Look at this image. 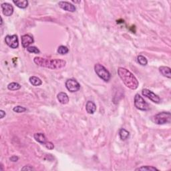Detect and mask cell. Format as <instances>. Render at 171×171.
Returning <instances> with one entry per match:
<instances>
[{"label": "cell", "instance_id": "obj_6", "mask_svg": "<svg viewBox=\"0 0 171 171\" xmlns=\"http://www.w3.org/2000/svg\"><path fill=\"white\" fill-rule=\"evenodd\" d=\"M5 41L9 47L16 49L19 47V40L17 35H7L5 38Z\"/></svg>", "mask_w": 171, "mask_h": 171}, {"label": "cell", "instance_id": "obj_11", "mask_svg": "<svg viewBox=\"0 0 171 171\" xmlns=\"http://www.w3.org/2000/svg\"><path fill=\"white\" fill-rule=\"evenodd\" d=\"M21 45L24 48H28L30 47V46L34 42V38L29 34H25L23 35L21 37Z\"/></svg>", "mask_w": 171, "mask_h": 171}, {"label": "cell", "instance_id": "obj_15", "mask_svg": "<svg viewBox=\"0 0 171 171\" xmlns=\"http://www.w3.org/2000/svg\"><path fill=\"white\" fill-rule=\"evenodd\" d=\"M159 72L164 77L171 78L170 68L167 66H161L159 68Z\"/></svg>", "mask_w": 171, "mask_h": 171}, {"label": "cell", "instance_id": "obj_10", "mask_svg": "<svg viewBox=\"0 0 171 171\" xmlns=\"http://www.w3.org/2000/svg\"><path fill=\"white\" fill-rule=\"evenodd\" d=\"M2 13L6 16H11L14 13V7L9 3H3L1 4Z\"/></svg>", "mask_w": 171, "mask_h": 171}, {"label": "cell", "instance_id": "obj_20", "mask_svg": "<svg viewBox=\"0 0 171 171\" xmlns=\"http://www.w3.org/2000/svg\"><path fill=\"white\" fill-rule=\"evenodd\" d=\"M135 170H142V171H154V170H159L157 168L154 167L152 166H143L141 167L136 168Z\"/></svg>", "mask_w": 171, "mask_h": 171}, {"label": "cell", "instance_id": "obj_13", "mask_svg": "<svg viewBox=\"0 0 171 171\" xmlns=\"http://www.w3.org/2000/svg\"><path fill=\"white\" fill-rule=\"evenodd\" d=\"M86 110L90 114H93L96 111V105L92 101H88L86 104Z\"/></svg>", "mask_w": 171, "mask_h": 171}, {"label": "cell", "instance_id": "obj_30", "mask_svg": "<svg viewBox=\"0 0 171 171\" xmlns=\"http://www.w3.org/2000/svg\"><path fill=\"white\" fill-rule=\"evenodd\" d=\"M74 2V3H80V1H72Z\"/></svg>", "mask_w": 171, "mask_h": 171}, {"label": "cell", "instance_id": "obj_2", "mask_svg": "<svg viewBox=\"0 0 171 171\" xmlns=\"http://www.w3.org/2000/svg\"><path fill=\"white\" fill-rule=\"evenodd\" d=\"M118 74L122 82L128 88L131 90H137L139 87V81L134 75L128 70L122 67H119L118 69Z\"/></svg>", "mask_w": 171, "mask_h": 171}, {"label": "cell", "instance_id": "obj_17", "mask_svg": "<svg viewBox=\"0 0 171 171\" xmlns=\"http://www.w3.org/2000/svg\"><path fill=\"white\" fill-rule=\"evenodd\" d=\"M119 136L122 140H126L130 137V132L124 128H121L119 131Z\"/></svg>", "mask_w": 171, "mask_h": 171}, {"label": "cell", "instance_id": "obj_3", "mask_svg": "<svg viewBox=\"0 0 171 171\" xmlns=\"http://www.w3.org/2000/svg\"><path fill=\"white\" fill-rule=\"evenodd\" d=\"M94 70H95V72L98 76V77H100L104 82H108L110 80L111 74L104 66L100 64V63H96L94 66Z\"/></svg>", "mask_w": 171, "mask_h": 171}, {"label": "cell", "instance_id": "obj_16", "mask_svg": "<svg viewBox=\"0 0 171 171\" xmlns=\"http://www.w3.org/2000/svg\"><path fill=\"white\" fill-rule=\"evenodd\" d=\"M29 80L31 84L34 86H39L42 84V81L41 80V79L38 77H36V76H31Z\"/></svg>", "mask_w": 171, "mask_h": 171}, {"label": "cell", "instance_id": "obj_26", "mask_svg": "<svg viewBox=\"0 0 171 171\" xmlns=\"http://www.w3.org/2000/svg\"><path fill=\"white\" fill-rule=\"evenodd\" d=\"M34 170V168L32 166H30V165L24 166L23 167L21 168V170Z\"/></svg>", "mask_w": 171, "mask_h": 171}, {"label": "cell", "instance_id": "obj_18", "mask_svg": "<svg viewBox=\"0 0 171 171\" xmlns=\"http://www.w3.org/2000/svg\"><path fill=\"white\" fill-rule=\"evenodd\" d=\"M13 3H14L15 5H16L17 7L21 9H26L28 7V1L27 0H20V1H13Z\"/></svg>", "mask_w": 171, "mask_h": 171}, {"label": "cell", "instance_id": "obj_5", "mask_svg": "<svg viewBox=\"0 0 171 171\" xmlns=\"http://www.w3.org/2000/svg\"><path fill=\"white\" fill-rule=\"evenodd\" d=\"M134 106L140 110L147 111L149 110L148 104L139 94H137L134 96Z\"/></svg>", "mask_w": 171, "mask_h": 171}, {"label": "cell", "instance_id": "obj_12", "mask_svg": "<svg viewBox=\"0 0 171 171\" xmlns=\"http://www.w3.org/2000/svg\"><path fill=\"white\" fill-rule=\"evenodd\" d=\"M57 98H58V101L62 104H67L69 102V97L68 94L63 92L58 93L57 95Z\"/></svg>", "mask_w": 171, "mask_h": 171}, {"label": "cell", "instance_id": "obj_27", "mask_svg": "<svg viewBox=\"0 0 171 171\" xmlns=\"http://www.w3.org/2000/svg\"><path fill=\"white\" fill-rule=\"evenodd\" d=\"M10 161L14 162V163H16V162H17V161L19 160V157H17V156L14 155L10 158Z\"/></svg>", "mask_w": 171, "mask_h": 171}, {"label": "cell", "instance_id": "obj_29", "mask_svg": "<svg viewBox=\"0 0 171 171\" xmlns=\"http://www.w3.org/2000/svg\"><path fill=\"white\" fill-rule=\"evenodd\" d=\"M2 24H3V19H2V17H1V26H2Z\"/></svg>", "mask_w": 171, "mask_h": 171}, {"label": "cell", "instance_id": "obj_28", "mask_svg": "<svg viewBox=\"0 0 171 171\" xmlns=\"http://www.w3.org/2000/svg\"><path fill=\"white\" fill-rule=\"evenodd\" d=\"M6 115V114L5 112V111H3V110H0V117H1V119L5 117Z\"/></svg>", "mask_w": 171, "mask_h": 171}, {"label": "cell", "instance_id": "obj_14", "mask_svg": "<svg viewBox=\"0 0 171 171\" xmlns=\"http://www.w3.org/2000/svg\"><path fill=\"white\" fill-rule=\"evenodd\" d=\"M34 139L36 140L37 142H38L39 143H41V144H45L46 142H47L46 137V136L44 135V134L43 133L39 132V133L34 134Z\"/></svg>", "mask_w": 171, "mask_h": 171}, {"label": "cell", "instance_id": "obj_8", "mask_svg": "<svg viewBox=\"0 0 171 171\" xmlns=\"http://www.w3.org/2000/svg\"><path fill=\"white\" fill-rule=\"evenodd\" d=\"M142 95L144 96L146 98H148L149 100H151V101L154 103H157V104H159L161 101V98H160L159 96L155 94L154 92H152V91L148 89L144 88L142 90Z\"/></svg>", "mask_w": 171, "mask_h": 171}, {"label": "cell", "instance_id": "obj_24", "mask_svg": "<svg viewBox=\"0 0 171 171\" xmlns=\"http://www.w3.org/2000/svg\"><path fill=\"white\" fill-rule=\"evenodd\" d=\"M13 110L15 112H17V113H23L24 112H26L27 110V109L26 108H24L23 106H15L14 108H13Z\"/></svg>", "mask_w": 171, "mask_h": 171}, {"label": "cell", "instance_id": "obj_4", "mask_svg": "<svg viewBox=\"0 0 171 171\" xmlns=\"http://www.w3.org/2000/svg\"><path fill=\"white\" fill-rule=\"evenodd\" d=\"M171 114L168 112H162L154 116L152 118V121L155 124L162 125L168 124L170 122Z\"/></svg>", "mask_w": 171, "mask_h": 171}, {"label": "cell", "instance_id": "obj_1", "mask_svg": "<svg viewBox=\"0 0 171 171\" xmlns=\"http://www.w3.org/2000/svg\"><path fill=\"white\" fill-rule=\"evenodd\" d=\"M34 62L37 66L52 70L62 69L66 65V62L63 60H60V59L50 60V59L41 58V57H35Z\"/></svg>", "mask_w": 171, "mask_h": 171}, {"label": "cell", "instance_id": "obj_19", "mask_svg": "<svg viewBox=\"0 0 171 171\" xmlns=\"http://www.w3.org/2000/svg\"><path fill=\"white\" fill-rule=\"evenodd\" d=\"M8 90L12 91H15L17 90H19L21 88V86L17 82H12L10 84H9L8 86Z\"/></svg>", "mask_w": 171, "mask_h": 171}, {"label": "cell", "instance_id": "obj_7", "mask_svg": "<svg viewBox=\"0 0 171 171\" xmlns=\"http://www.w3.org/2000/svg\"><path fill=\"white\" fill-rule=\"evenodd\" d=\"M66 87L70 92H76L80 89V84L75 79H68L66 82Z\"/></svg>", "mask_w": 171, "mask_h": 171}, {"label": "cell", "instance_id": "obj_21", "mask_svg": "<svg viewBox=\"0 0 171 171\" xmlns=\"http://www.w3.org/2000/svg\"><path fill=\"white\" fill-rule=\"evenodd\" d=\"M137 60L138 62H139L141 66H145L148 63L147 59L144 56H142V55H140V56L137 57Z\"/></svg>", "mask_w": 171, "mask_h": 171}, {"label": "cell", "instance_id": "obj_25", "mask_svg": "<svg viewBox=\"0 0 171 171\" xmlns=\"http://www.w3.org/2000/svg\"><path fill=\"white\" fill-rule=\"evenodd\" d=\"M43 145H44L45 147L48 148V150H53V149L54 148V145L52 142L47 141L45 144H43Z\"/></svg>", "mask_w": 171, "mask_h": 171}, {"label": "cell", "instance_id": "obj_23", "mask_svg": "<svg viewBox=\"0 0 171 171\" xmlns=\"http://www.w3.org/2000/svg\"><path fill=\"white\" fill-rule=\"evenodd\" d=\"M27 50L30 53H33L35 54H39L40 53V51L38 48L36 46H30L27 48Z\"/></svg>", "mask_w": 171, "mask_h": 171}, {"label": "cell", "instance_id": "obj_9", "mask_svg": "<svg viewBox=\"0 0 171 171\" xmlns=\"http://www.w3.org/2000/svg\"><path fill=\"white\" fill-rule=\"evenodd\" d=\"M58 6L60 8H62V10L67 11V12H75L76 10V8L75 6H74L73 4L70 3V2L68 1H59Z\"/></svg>", "mask_w": 171, "mask_h": 171}, {"label": "cell", "instance_id": "obj_22", "mask_svg": "<svg viewBox=\"0 0 171 171\" xmlns=\"http://www.w3.org/2000/svg\"><path fill=\"white\" fill-rule=\"evenodd\" d=\"M58 54L61 55H65L68 53L69 49L66 46H60L58 48V50H57Z\"/></svg>", "mask_w": 171, "mask_h": 171}]
</instances>
